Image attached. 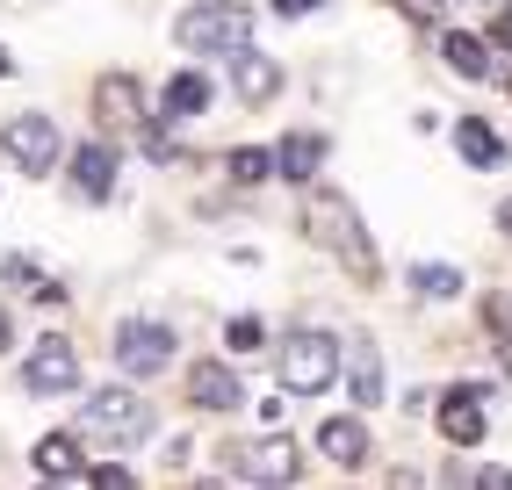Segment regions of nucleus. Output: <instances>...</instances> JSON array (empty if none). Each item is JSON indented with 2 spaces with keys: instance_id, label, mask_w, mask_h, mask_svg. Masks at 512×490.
I'll return each instance as SVG.
<instances>
[{
  "instance_id": "f257e3e1",
  "label": "nucleus",
  "mask_w": 512,
  "mask_h": 490,
  "mask_svg": "<svg viewBox=\"0 0 512 490\" xmlns=\"http://www.w3.org/2000/svg\"><path fill=\"white\" fill-rule=\"evenodd\" d=\"M303 224H311V238L354 274V282H383V260H375V245H368V231H361V217H354L347 195H311Z\"/></svg>"
},
{
  "instance_id": "f03ea898",
  "label": "nucleus",
  "mask_w": 512,
  "mask_h": 490,
  "mask_svg": "<svg viewBox=\"0 0 512 490\" xmlns=\"http://www.w3.org/2000/svg\"><path fill=\"white\" fill-rule=\"evenodd\" d=\"M174 37L195 58H246L253 51V15H246V0H195L174 22Z\"/></svg>"
},
{
  "instance_id": "7ed1b4c3",
  "label": "nucleus",
  "mask_w": 512,
  "mask_h": 490,
  "mask_svg": "<svg viewBox=\"0 0 512 490\" xmlns=\"http://www.w3.org/2000/svg\"><path fill=\"white\" fill-rule=\"evenodd\" d=\"M282 390L289 397H318V390H332V375H339V339L332 332H318V325H303V332H289L282 339Z\"/></svg>"
},
{
  "instance_id": "20e7f679",
  "label": "nucleus",
  "mask_w": 512,
  "mask_h": 490,
  "mask_svg": "<svg viewBox=\"0 0 512 490\" xmlns=\"http://www.w3.org/2000/svg\"><path fill=\"white\" fill-rule=\"evenodd\" d=\"M80 433L109 440V447H145L152 440V404L138 390H94L80 411Z\"/></svg>"
},
{
  "instance_id": "39448f33",
  "label": "nucleus",
  "mask_w": 512,
  "mask_h": 490,
  "mask_svg": "<svg viewBox=\"0 0 512 490\" xmlns=\"http://www.w3.org/2000/svg\"><path fill=\"white\" fill-rule=\"evenodd\" d=\"M181 354V339L174 325H159V318H123L116 325V368L130 375H166V361Z\"/></svg>"
},
{
  "instance_id": "423d86ee",
  "label": "nucleus",
  "mask_w": 512,
  "mask_h": 490,
  "mask_svg": "<svg viewBox=\"0 0 512 490\" xmlns=\"http://www.w3.org/2000/svg\"><path fill=\"white\" fill-rule=\"evenodd\" d=\"M22 390L29 397H65V390H80V354H73V339H37L29 346V368H22Z\"/></svg>"
},
{
  "instance_id": "0eeeda50",
  "label": "nucleus",
  "mask_w": 512,
  "mask_h": 490,
  "mask_svg": "<svg viewBox=\"0 0 512 490\" xmlns=\"http://www.w3.org/2000/svg\"><path fill=\"white\" fill-rule=\"evenodd\" d=\"M0 152H8L22 173H51L65 145H58V123L51 116H15L8 130H0Z\"/></svg>"
},
{
  "instance_id": "6e6552de",
  "label": "nucleus",
  "mask_w": 512,
  "mask_h": 490,
  "mask_svg": "<svg viewBox=\"0 0 512 490\" xmlns=\"http://www.w3.org/2000/svg\"><path fill=\"white\" fill-rule=\"evenodd\" d=\"M94 123H101V137H145L152 123H145L138 80H123V73L101 80V87H94Z\"/></svg>"
},
{
  "instance_id": "1a4fd4ad",
  "label": "nucleus",
  "mask_w": 512,
  "mask_h": 490,
  "mask_svg": "<svg viewBox=\"0 0 512 490\" xmlns=\"http://www.w3.org/2000/svg\"><path fill=\"white\" fill-rule=\"evenodd\" d=\"M231 469L246 476V483H267V490H282V483H296V447H289V433L246 440V447H231Z\"/></svg>"
},
{
  "instance_id": "9d476101",
  "label": "nucleus",
  "mask_w": 512,
  "mask_h": 490,
  "mask_svg": "<svg viewBox=\"0 0 512 490\" xmlns=\"http://www.w3.org/2000/svg\"><path fill=\"white\" fill-rule=\"evenodd\" d=\"M440 433H448V447H476L491 433V411H484V390H448L440 397Z\"/></svg>"
},
{
  "instance_id": "9b49d317",
  "label": "nucleus",
  "mask_w": 512,
  "mask_h": 490,
  "mask_svg": "<svg viewBox=\"0 0 512 490\" xmlns=\"http://www.w3.org/2000/svg\"><path fill=\"white\" fill-rule=\"evenodd\" d=\"M109 188H116V145L109 137H87L73 152V195L80 202H109Z\"/></svg>"
},
{
  "instance_id": "f8f14e48",
  "label": "nucleus",
  "mask_w": 512,
  "mask_h": 490,
  "mask_svg": "<svg viewBox=\"0 0 512 490\" xmlns=\"http://www.w3.org/2000/svg\"><path fill=\"white\" fill-rule=\"evenodd\" d=\"M188 397H195L202 411H238V404H246V390H238V375H231L224 361H195V368H188Z\"/></svg>"
},
{
  "instance_id": "ddd939ff",
  "label": "nucleus",
  "mask_w": 512,
  "mask_h": 490,
  "mask_svg": "<svg viewBox=\"0 0 512 490\" xmlns=\"http://www.w3.org/2000/svg\"><path fill=\"white\" fill-rule=\"evenodd\" d=\"M318 447H325V462L361 469V462H368V426H361V418H325V426H318Z\"/></svg>"
},
{
  "instance_id": "4468645a",
  "label": "nucleus",
  "mask_w": 512,
  "mask_h": 490,
  "mask_svg": "<svg viewBox=\"0 0 512 490\" xmlns=\"http://www.w3.org/2000/svg\"><path fill=\"white\" fill-rule=\"evenodd\" d=\"M231 87H238V101H275V87H282V65L275 58H260V51H246V58H231Z\"/></svg>"
},
{
  "instance_id": "2eb2a0df",
  "label": "nucleus",
  "mask_w": 512,
  "mask_h": 490,
  "mask_svg": "<svg viewBox=\"0 0 512 490\" xmlns=\"http://www.w3.org/2000/svg\"><path fill=\"white\" fill-rule=\"evenodd\" d=\"M318 166H325V137L318 130H296V137L275 145V173H282V181H311Z\"/></svg>"
},
{
  "instance_id": "dca6fc26",
  "label": "nucleus",
  "mask_w": 512,
  "mask_h": 490,
  "mask_svg": "<svg viewBox=\"0 0 512 490\" xmlns=\"http://www.w3.org/2000/svg\"><path fill=\"white\" fill-rule=\"evenodd\" d=\"M29 462H37L44 483H73L80 476V440L73 433H44L37 447H29Z\"/></svg>"
},
{
  "instance_id": "f3484780",
  "label": "nucleus",
  "mask_w": 512,
  "mask_h": 490,
  "mask_svg": "<svg viewBox=\"0 0 512 490\" xmlns=\"http://www.w3.org/2000/svg\"><path fill=\"white\" fill-rule=\"evenodd\" d=\"M455 152H462L469 166H498V159H505V137H498L484 116H462V123H455Z\"/></svg>"
},
{
  "instance_id": "a211bd4d",
  "label": "nucleus",
  "mask_w": 512,
  "mask_h": 490,
  "mask_svg": "<svg viewBox=\"0 0 512 490\" xmlns=\"http://www.w3.org/2000/svg\"><path fill=\"white\" fill-rule=\"evenodd\" d=\"M440 58H448L455 80H491V51L476 37H462V29H455V37H440Z\"/></svg>"
},
{
  "instance_id": "6ab92c4d",
  "label": "nucleus",
  "mask_w": 512,
  "mask_h": 490,
  "mask_svg": "<svg viewBox=\"0 0 512 490\" xmlns=\"http://www.w3.org/2000/svg\"><path fill=\"white\" fill-rule=\"evenodd\" d=\"M210 80H202V73H174V80H166V101H159V109L166 116H202V109H210Z\"/></svg>"
},
{
  "instance_id": "aec40b11",
  "label": "nucleus",
  "mask_w": 512,
  "mask_h": 490,
  "mask_svg": "<svg viewBox=\"0 0 512 490\" xmlns=\"http://www.w3.org/2000/svg\"><path fill=\"white\" fill-rule=\"evenodd\" d=\"M412 289H419L426 303H455V296H462V274L440 267V260H419V267H412Z\"/></svg>"
},
{
  "instance_id": "412c9836",
  "label": "nucleus",
  "mask_w": 512,
  "mask_h": 490,
  "mask_svg": "<svg viewBox=\"0 0 512 490\" xmlns=\"http://www.w3.org/2000/svg\"><path fill=\"white\" fill-rule=\"evenodd\" d=\"M347 375H354V397H361V404L383 397V361H375L368 339H354V368H347Z\"/></svg>"
},
{
  "instance_id": "4be33fe9",
  "label": "nucleus",
  "mask_w": 512,
  "mask_h": 490,
  "mask_svg": "<svg viewBox=\"0 0 512 490\" xmlns=\"http://www.w3.org/2000/svg\"><path fill=\"white\" fill-rule=\"evenodd\" d=\"M267 173H275V152H253V145L231 152V181H238V188H260Z\"/></svg>"
},
{
  "instance_id": "5701e85b",
  "label": "nucleus",
  "mask_w": 512,
  "mask_h": 490,
  "mask_svg": "<svg viewBox=\"0 0 512 490\" xmlns=\"http://www.w3.org/2000/svg\"><path fill=\"white\" fill-rule=\"evenodd\" d=\"M87 490H138V476L116 469V462H101V469H87Z\"/></svg>"
},
{
  "instance_id": "b1692460",
  "label": "nucleus",
  "mask_w": 512,
  "mask_h": 490,
  "mask_svg": "<svg viewBox=\"0 0 512 490\" xmlns=\"http://www.w3.org/2000/svg\"><path fill=\"white\" fill-rule=\"evenodd\" d=\"M397 8L412 15V22H426V29H433V22H448V0H397Z\"/></svg>"
},
{
  "instance_id": "393cba45",
  "label": "nucleus",
  "mask_w": 512,
  "mask_h": 490,
  "mask_svg": "<svg viewBox=\"0 0 512 490\" xmlns=\"http://www.w3.org/2000/svg\"><path fill=\"white\" fill-rule=\"evenodd\" d=\"M491 332L512 346V289H498V296H491Z\"/></svg>"
},
{
  "instance_id": "a878e982",
  "label": "nucleus",
  "mask_w": 512,
  "mask_h": 490,
  "mask_svg": "<svg viewBox=\"0 0 512 490\" xmlns=\"http://www.w3.org/2000/svg\"><path fill=\"white\" fill-rule=\"evenodd\" d=\"M145 159H159V166H166V159H181V145H174V137H166V130L152 123V130H145Z\"/></svg>"
},
{
  "instance_id": "bb28decb",
  "label": "nucleus",
  "mask_w": 512,
  "mask_h": 490,
  "mask_svg": "<svg viewBox=\"0 0 512 490\" xmlns=\"http://www.w3.org/2000/svg\"><path fill=\"white\" fill-rule=\"evenodd\" d=\"M231 346H238V354H246V346H260V325L253 318H231V332H224Z\"/></svg>"
},
{
  "instance_id": "cd10ccee",
  "label": "nucleus",
  "mask_w": 512,
  "mask_h": 490,
  "mask_svg": "<svg viewBox=\"0 0 512 490\" xmlns=\"http://www.w3.org/2000/svg\"><path fill=\"white\" fill-rule=\"evenodd\" d=\"M476 490H512V469H484V476H469Z\"/></svg>"
},
{
  "instance_id": "c85d7f7f",
  "label": "nucleus",
  "mask_w": 512,
  "mask_h": 490,
  "mask_svg": "<svg viewBox=\"0 0 512 490\" xmlns=\"http://www.w3.org/2000/svg\"><path fill=\"white\" fill-rule=\"evenodd\" d=\"M491 44H498V51H512V8L498 15V29H491Z\"/></svg>"
},
{
  "instance_id": "c756f323",
  "label": "nucleus",
  "mask_w": 512,
  "mask_h": 490,
  "mask_svg": "<svg viewBox=\"0 0 512 490\" xmlns=\"http://www.w3.org/2000/svg\"><path fill=\"white\" fill-rule=\"evenodd\" d=\"M318 0H275V15H311Z\"/></svg>"
},
{
  "instance_id": "7c9ffc66",
  "label": "nucleus",
  "mask_w": 512,
  "mask_h": 490,
  "mask_svg": "<svg viewBox=\"0 0 512 490\" xmlns=\"http://www.w3.org/2000/svg\"><path fill=\"white\" fill-rule=\"evenodd\" d=\"M8 339H15V318H8V310H0V354H8Z\"/></svg>"
},
{
  "instance_id": "2f4dec72",
  "label": "nucleus",
  "mask_w": 512,
  "mask_h": 490,
  "mask_svg": "<svg viewBox=\"0 0 512 490\" xmlns=\"http://www.w3.org/2000/svg\"><path fill=\"white\" fill-rule=\"evenodd\" d=\"M498 224H505V231H512V202H505V209H498Z\"/></svg>"
},
{
  "instance_id": "473e14b6",
  "label": "nucleus",
  "mask_w": 512,
  "mask_h": 490,
  "mask_svg": "<svg viewBox=\"0 0 512 490\" xmlns=\"http://www.w3.org/2000/svg\"><path fill=\"white\" fill-rule=\"evenodd\" d=\"M0 80H8V51H0Z\"/></svg>"
},
{
  "instance_id": "72a5a7b5",
  "label": "nucleus",
  "mask_w": 512,
  "mask_h": 490,
  "mask_svg": "<svg viewBox=\"0 0 512 490\" xmlns=\"http://www.w3.org/2000/svg\"><path fill=\"white\" fill-rule=\"evenodd\" d=\"M195 490H224V483H195Z\"/></svg>"
},
{
  "instance_id": "f704fd0d",
  "label": "nucleus",
  "mask_w": 512,
  "mask_h": 490,
  "mask_svg": "<svg viewBox=\"0 0 512 490\" xmlns=\"http://www.w3.org/2000/svg\"><path fill=\"white\" fill-rule=\"evenodd\" d=\"M37 490H58V483H37Z\"/></svg>"
}]
</instances>
